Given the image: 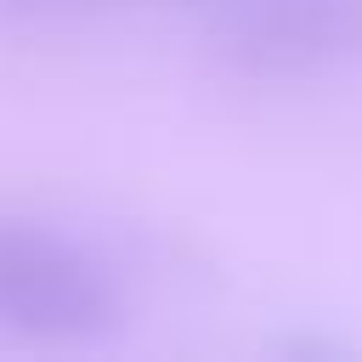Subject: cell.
Here are the masks:
<instances>
[{
	"label": "cell",
	"mask_w": 362,
	"mask_h": 362,
	"mask_svg": "<svg viewBox=\"0 0 362 362\" xmlns=\"http://www.w3.org/2000/svg\"><path fill=\"white\" fill-rule=\"evenodd\" d=\"M119 272L51 221L0 215V334L51 351H85L124 328Z\"/></svg>",
	"instance_id": "obj_1"
},
{
	"label": "cell",
	"mask_w": 362,
	"mask_h": 362,
	"mask_svg": "<svg viewBox=\"0 0 362 362\" xmlns=\"http://www.w3.org/2000/svg\"><path fill=\"white\" fill-rule=\"evenodd\" d=\"M209 45L243 79H328L362 62V0H215Z\"/></svg>",
	"instance_id": "obj_2"
},
{
	"label": "cell",
	"mask_w": 362,
	"mask_h": 362,
	"mask_svg": "<svg viewBox=\"0 0 362 362\" xmlns=\"http://www.w3.org/2000/svg\"><path fill=\"white\" fill-rule=\"evenodd\" d=\"M102 0H0V11L23 17V23H68V17H85Z\"/></svg>",
	"instance_id": "obj_3"
}]
</instances>
